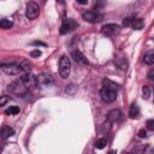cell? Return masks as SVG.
<instances>
[{"instance_id":"cell-1","label":"cell","mask_w":154,"mask_h":154,"mask_svg":"<svg viewBox=\"0 0 154 154\" xmlns=\"http://www.w3.org/2000/svg\"><path fill=\"white\" fill-rule=\"evenodd\" d=\"M119 89V85L114 82H112L108 78L102 79V88L100 90L101 100L106 103H111L117 99V91Z\"/></svg>"},{"instance_id":"cell-2","label":"cell","mask_w":154,"mask_h":154,"mask_svg":"<svg viewBox=\"0 0 154 154\" xmlns=\"http://www.w3.org/2000/svg\"><path fill=\"white\" fill-rule=\"evenodd\" d=\"M71 72V61L66 55H61L59 59V75L61 78H67Z\"/></svg>"},{"instance_id":"cell-3","label":"cell","mask_w":154,"mask_h":154,"mask_svg":"<svg viewBox=\"0 0 154 154\" xmlns=\"http://www.w3.org/2000/svg\"><path fill=\"white\" fill-rule=\"evenodd\" d=\"M1 70L7 73V75H11V76H17V75H20L24 72V70L22 69L20 64L19 63H8V64H1Z\"/></svg>"},{"instance_id":"cell-4","label":"cell","mask_w":154,"mask_h":154,"mask_svg":"<svg viewBox=\"0 0 154 154\" xmlns=\"http://www.w3.org/2000/svg\"><path fill=\"white\" fill-rule=\"evenodd\" d=\"M11 93L13 94H18V95H25L28 93V88L24 85V83L22 82V79H17L14 82H12L11 84H8V88H7Z\"/></svg>"},{"instance_id":"cell-5","label":"cell","mask_w":154,"mask_h":154,"mask_svg":"<svg viewBox=\"0 0 154 154\" xmlns=\"http://www.w3.org/2000/svg\"><path fill=\"white\" fill-rule=\"evenodd\" d=\"M78 28V23L72 19V18H65L61 23V26H60V34L61 35H65L67 32H71L73 31L75 29Z\"/></svg>"},{"instance_id":"cell-6","label":"cell","mask_w":154,"mask_h":154,"mask_svg":"<svg viewBox=\"0 0 154 154\" xmlns=\"http://www.w3.org/2000/svg\"><path fill=\"white\" fill-rule=\"evenodd\" d=\"M82 18L89 23H100L103 19V16L96 11H85L82 13Z\"/></svg>"},{"instance_id":"cell-7","label":"cell","mask_w":154,"mask_h":154,"mask_svg":"<svg viewBox=\"0 0 154 154\" xmlns=\"http://www.w3.org/2000/svg\"><path fill=\"white\" fill-rule=\"evenodd\" d=\"M40 13V7L36 2H28L26 4V7H25V16L28 19H35Z\"/></svg>"},{"instance_id":"cell-8","label":"cell","mask_w":154,"mask_h":154,"mask_svg":"<svg viewBox=\"0 0 154 154\" xmlns=\"http://www.w3.org/2000/svg\"><path fill=\"white\" fill-rule=\"evenodd\" d=\"M36 82H37V87H41V88L49 87L51 84H53V77L48 73H40L36 77Z\"/></svg>"},{"instance_id":"cell-9","label":"cell","mask_w":154,"mask_h":154,"mask_svg":"<svg viewBox=\"0 0 154 154\" xmlns=\"http://www.w3.org/2000/svg\"><path fill=\"white\" fill-rule=\"evenodd\" d=\"M20 79H22V82L24 83V85H25L28 89L34 88V87L37 85L36 77H35L32 73H30V72H25V73H23L22 77H20Z\"/></svg>"},{"instance_id":"cell-10","label":"cell","mask_w":154,"mask_h":154,"mask_svg":"<svg viewBox=\"0 0 154 154\" xmlns=\"http://www.w3.org/2000/svg\"><path fill=\"white\" fill-rule=\"evenodd\" d=\"M120 30V26L118 24H114V23H109V24H106L101 28V31L105 34V35H114L117 32H119Z\"/></svg>"},{"instance_id":"cell-11","label":"cell","mask_w":154,"mask_h":154,"mask_svg":"<svg viewBox=\"0 0 154 154\" xmlns=\"http://www.w3.org/2000/svg\"><path fill=\"white\" fill-rule=\"evenodd\" d=\"M122 116H123L122 114V111L118 109V108H116V109H112V111L108 112L107 120L111 122V123H117V122H119L122 119Z\"/></svg>"},{"instance_id":"cell-12","label":"cell","mask_w":154,"mask_h":154,"mask_svg":"<svg viewBox=\"0 0 154 154\" xmlns=\"http://www.w3.org/2000/svg\"><path fill=\"white\" fill-rule=\"evenodd\" d=\"M71 55H72V58H73V60H75L76 63H79V64H82V65H89L88 59H87V58L82 54V52H79L78 49L73 51V52L71 53Z\"/></svg>"},{"instance_id":"cell-13","label":"cell","mask_w":154,"mask_h":154,"mask_svg":"<svg viewBox=\"0 0 154 154\" xmlns=\"http://www.w3.org/2000/svg\"><path fill=\"white\" fill-rule=\"evenodd\" d=\"M114 64H116V66L119 67L120 70H126V69H128V60H126V58H124V57H117V58L114 59Z\"/></svg>"},{"instance_id":"cell-14","label":"cell","mask_w":154,"mask_h":154,"mask_svg":"<svg viewBox=\"0 0 154 154\" xmlns=\"http://www.w3.org/2000/svg\"><path fill=\"white\" fill-rule=\"evenodd\" d=\"M1 135H2V138L6 140V138H8V137L14 135V130L12 128H10V126H4L2 130H1Z\"/></svg>"},{"instance_id":"cell-15","label":"cell","mask_w":154,"mask_h":154,"mask_svg":"<svg viewBox=\"0 0 154 154\" xmlns=\"http://www.w3.org/2000/svg\"><path fill=\"white\" fill-rule=\"evenodd\" d=\"M143 61L148 65H153L154 64V51H149L143 55Z\"/></svg>"},{"instance_id":"cell-16","label":"cell","mask_w":154,"mask_h":154,"mask_svg":"<svg viewBox=\"0 0 154 154\" xmlns=\"http://www.w3.org/2000/svg\"><path fill=\"white\" fill-rule=\"evenodd\" d=\"M140 114V108H138V106H137V103H131V106H130V109H129V116H130V118H135V117H137Z\"/></svg>"},{"instance_id":"cell-17","label":"cell","mask_w":154,"mask_h":154,"mask_svg":"<svg viewBox=\"0 0 154 154\" xmlns=\"http://www.w3.org/2000/svg\"><path fill=\"white\" fill-rule=\"evenodd\" d=\"M143 25H144L143 19H141V18H135V20H134L131 28H132L134 30H141V29L143 28Z\"/></svg>"},{"instance_id":"cell-18","label":"cell","mask_w":154,"mask_h":154,"mask_svg":"<svg viewBox=\"0 0 154 154\" xmlns=\"http://www.w3.org/2000/svg\"><path fill=\"white\" fill-rule=\"evenodd\" d=\"M19 111H20V108L18 106H10L5 111V114H7V116H14V114H18Z\"/></svg>"},{"instance_id":"cell-19","label":"cell","mask_w":154,"mask_h":154,"mask_svg":"<svg viewBox=\"0 0 154 154\" xmlns=\"http://www.w3.org/2000/svg\"><path fill=\"white\" fill-rule=\"evenodd\" d=\"M76 91H77V87H76L73 83L67 84V85H66V88H65V93H66V94H69V95H75V94H76Z\"/></svg>"},{"instance_id":"cell-20","label":"cell","mask_w":154,"mask_h":154,"mask_svg":"<svg viewBox=\"0 0 154 154\" xmlns=\"http://www.w3.org/2000/svg\"><path fill=\"white\" fill-rule=\"evenodd\" d=\"M12 25H13V23H12V20H10V19L4 18V19L0 20V28H2V29H10Z\"/></svg>"},{"instance_id":"cell-21","label":"cell","mask_w":154,"mask_h":154,"mask_svg":"<svg viewBox=\"0 0 154 154\" xmlns=\"http://www.w3.org/2000/svg\"><path fill=\"white\" fill-rule=\"evenodd\" d=\"M106 144H107V140H106V138H103V137H101V138L96 140V142H95V147H96L97 149H102V148H105V147H106Z\"/></svg>"},{"instance_id":"cell-22","label":"cell","mask_w":154,"mask_h":154,"mask_svg":"<svg viewBox=\"0 0 154 154\" xmlns=\"http://www.w3.org/2000/svg\"><path fill=\"white\" fill-rule=\"evenodd\" d=\"M142 95H143L144 99H149V96H150V88L148 85L142 87Z\"/></svg>"},{"instance_id":"cell-23","label":"cell","mask_w":154,"mask_h":154,"mask_svg":"<svg viewBox=\"0 0 154 154\" xmlns=\"http://www.w3.org/2000/svg\"><path fill=\"white\" fill-rule=\"evenodd\" d=\"M134 20H135V17H126L123 20V25L124 26H131L132 23H134Z\"/></svg>"},{"instance_id":"cell-24","label":"cell","mask_w":154,"mask_h":154,"mask_svg":"<svg viewBox=\"0 0 154 154\" xmlns=\"http://www.w3.org/2000/svg\"><path fill=\"white\" fill-rule=\"evenodd\" d=\"M146 125H147V129L154 131V119H148L147 123H146Z\"/></svg>"},{"instance_id":"cell-25","label":"cell","mask_w":154,"mask_h":154,"mask_svg":"<svg viewBox=\"0 0 154 154\" xmlns=\"http://www.w3.org/2000/svg\"><path fill=\"white\" fill-rule=\"evenodd\" d=\"M30 55H31L32 58H38V57L41 55V51H38V49H34V51H31Z\"/></svg>"},{"instance_id":"cell-26","label":"cell","mask_w":154,"mask_h":154,"mask_svg":"<svg viewBox=\"0 0 154 154\" xmlns=\"http://www.w3.org/2000/svg\"><path fill=\"white\" fill-rule=\"evenodd\" d=\"M147 76H148V78H149L150 81H153V82H154V69H152V70L148 72V75H147Z\"/></svg>"},{"instance_id":"cell-27","label":"cell","mask_w":154,"mask_h":154,"mask_svg":"<svg viewBox=\"0 0 154 154\" xmlns=\"http://www.w3.org/2000/svg\"><path fill=\"white\" fill-rule=\"evenodd\" d=\"M138 136H140L141 138L146 137V136H147V132H146V130H144V129H141V130L138 131Z\"/></svg>"},{"instance_id":"cell-28","label":"cell","mask_w":154,"mask_h":154,"mask_svg":"<svg viewBox=\"0 0 154 154\" xmlns=\"http://www.w3.org/2000/svg\"><path fill=\"white\" fill-rule=\"evenodd\" d=\"M7 100H10V97H7V96H2V97H1V101H0V105H1V106H4V105H5V102H6Z\"/></svg>"},{"instance_id":"cell-29","label":"cell","mask_w":154,"mask_h":154,"mask_svg":"<svg viewBox=\"0 0 154 154\" xmlns=\"http://www.w3.org/2000/svg\"><path fill=\"white\" fill-rule=\"evenodd\" d=\"M32 45L34 46H46V43L45 42H41V41H34Z\"/></svg>"},{"instance_id":"cell-30","label":"cell","mask_w":154,"mask_h":154,"mask_svg":"<svg viewBox=\"0 0 154 154\" xmlns=\"http://www.w3.org/2000/svg\"><path fill=\"white\" fill-rule=\"evenodd\" d=\"M109 154H116V152H114V150H112V152H109Z\"/></svg>"}]
</instances>
